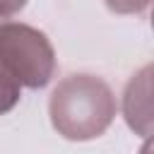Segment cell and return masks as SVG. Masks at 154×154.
Returning <instances> with one entry per match:
<instances>
[{
	"label": "cell",
	"mask_w": 154,
	"mask_h": 154,
	"mask_svg": "<svg viewBox=\"0 0 154 154\" xmlns=\"http://www.w3.org/2000/svg\"><path fill=\"white\" fill-rule=\"evenodd\" d=\"M53 130L70 142L101 137L116 118V96L96 75L63 77L48 99Z\"/></svg>",
	"instance_id": "1"
},
{
	"label": "cell",
	"mask_w": 154,
	"mask_h": 154,
	"mask_svg": "<svg viewBox=\"0 0 154 154\" xmlns=\"http://www.w3.org/2000/svg\"><path fill=\"white\" fill-rule=\"evenodd\" d=\"M0 67L26 89H43L55 75V51L48 36L22 22L0 24Z\"/></svg>",
	"instance_id": "2"
},
{
	"label": "cell",
	"mask_w": 154,
	"mask_h": 154,
	"mask_svg": "<svg viewBox=\"0 0 154 154\" xmlns=\"http://www.w3.org/2000/svg\"><path fill=\"white\" fill-rule=\"evenodd\" d=\"M149 77H152V67L144 65L128 82L125 99H123L125 120L142 137H149L152 135V79Z\"/></svg>",
	"instance_id": "3"
},
{
	"label": "cell",
	"mask_w": 154,
	"mask_h": 154,
	"mask_svg": "<svg viewBox=\"0 0 154 154\" xmlns=\"http://www.w3.org/2000/svg\"><path fill=\"white\" fill-rule=\"evenodd\" d=\"M22 99V87L0 67V116L10 113Z\"/></svg>",
	"instance_id": "4"
},
{
	"label": "cell",
	"mask_w": 154,
	"mask_h": 154,
	"mask_svg": "<svg viewBox=\"0 0 154 154\" xmlns=\"http://www.w3.org/2000/svg\"><path fill=\"white\" fill-rule=\"evenodd\" d=\"M113 14H142L149 10L152 0H103Z\"/></svg>",
	"instance_id": "5"
},
{
	"label": "cell",
	"mask_w": 154,
	"mask_h": 154,
	"mask_svg": "<svg viewBox=\"0 0 154 154\" xmlns=\"http://www.w3.org/2000/svg\"><path fill=\"white\" fill-rule=\"evenodd\" d=\"M24 5H26V0H0V19L17 14L19 10H24Z\"/></svg>",
	"instance_id": "6"
}]
</instances>
